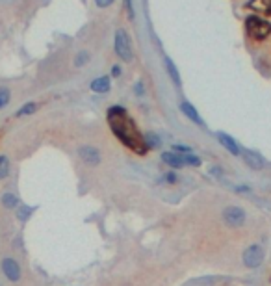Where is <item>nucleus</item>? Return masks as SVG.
I'll return each instance as SVG.
<instances>
[{
  "label": "nucleus",
  "instance_id": "nucleus-1",
  "mask_svg": "<svg viewBox=\"0 0 271 286\" xmlns=\"http://www.w3.org/2000/svg\"><path fill=\"white\" fill-rule=\"evenodd\" d=\"M108 121H110L111 128L115 132V136L125 143V145L132 147L136 152H145V145H143V140L136 136L134 125L132 121L126 117V110L121 106H113L108 110Z\"/></svg>",
  "mask_w": 271,
  "mask_h": 286
},
{
  "label": "nucleus",
  "instance_id": "nucleus-2",
  "mask_svg": "<svg viewBox=\"0 0 271 286\" xmlns=\"http://www.w3.org/2000/svg\"><path fill=\"white\" fill-rule=\"evenodd\" d=\"M113 45H115V52L117 56L123 60V62H132L134 60V50H132V41H130V35H128V32L123 28H119L115 32V41H113Z\"/></svg>",
  "mask_w": 271,
  "mask_h": 286
},
{
  "label": "nucleus",
  "instance_id": "nucleus-3",
  "mask_svg": "<svg viewBox=\"0 0 271 286\" xmlns=\"http://www.w3.org/2000/svg\"><path fill=\"white\" fill-rule=\"evenodd\" d=\"M264 258H266V253L260 243H253L249 247H245V251L242 253V262L243 266L249 268V270H257L264 264Z\"/></svg>",
  "mask_w": 271,
  "mask_h": 286
},
{
  "label": "nucleus",
  "instance_id": "nucleus-4",
  "mask_svg": "<svg viewBox=\"0 0 271 286\" xmlns=\"http://www.w3.org/2000/svg\"><path fill=\"white\" fill-rule=\"evenodd\" d=\"M221 218H223V221H225V225L238 228V227H242V225H245L247 214H245V210L240 208V206L230 204V206H225V208H223Z\"/></svg>",
  "mask_w": 271,
  "mask_h": 286
},
{
  "label": "nucleus",
  "instance_id": "nucleus-5",
  "mask_svg": "<svg viewBox=\"0 0 271 286\" xmlns=\"http://www.w3.org/2000/svg\"><path fill=\"white\" fill-rule=\"evenodd\" d=\"M0 270H2V275H4L10 282H19L21 277H23L21 264L11 257L2 258V262H0Z\"/></svg>",
  "mask_w": 271,
  "mask_h": 286
},
{
  "label": "nucleus",
  "instance_id": "nucleus-6",
  "mask_svg": "<svg viewBox=\"0 0 271 286\" xmlns=\"http://www.w3.org/2000/svg\"><path fill=\"white\" fill-rule=\"evenodd\" d=\"M247 32L255 39H264L271 34V25L267 21L258 19V17H249L247 19Z\"/></svg>",
  "mask_w": 271,
  "mask_h": 286
},
{
  "label": "nucleus",
  "instance_id": "nucleus-7",
  "mask_svg": "<svg viewBox=\"0 0 271 286\" xmlns=\"http://www.w3.org/2000/svg\"><path fill=\"white\" fill-rule=\"evenodd\" d=\"M78 156H80V160L87 165H99L101 164V160H102L101 150H99L97 147H93V145L78 147Z\"/></svg>",
  "mask_w": 271,
  "mask_h": 286
},
{
  "label": "nucleus",
  "instance_id": "nucleus-8",
  "mask_svg": "<svg viewBox=\"0 0 271 286\" xmlns=\"http://www.w3.org/2000/svg\"><path fill=\"white\" fill-rule=\"evenodd\" d=\"M240 155L243 156V162H245L251 169H262L264 165H266V162H264V158H262V155H258L257 150H249V149H243Z\"/></svg>",
  "mask_w": 271,
  "mask_h": 286
},
{
  "label": "nucleus",
  "instance_id": "nucleus-9",
  "mask_svg": "<svg viewBox=\"0 0 271 286\" xmlns=\"http://www.w3.org/2000/svg\"><path fill=\"white\" fill-rule=\"evenodd\" d=\"M180 112L184 113L186 117H188L189 121L191 123H195V125H199L201 128H206V123L201 119V116H199V112L195 110V106L193 104H189L188 101H182L180 102Z\"/></svg>",
  "mask_w": 271,
  "mask_h": 286
},
{
  "label": "nucleus",
  "instance_id": "nucleus-10",
  "mask_svg": "<svg viewBox=\"0 0 271 286\" xmlns=\"http://www.w3.org/2000/svg\"><path fill=\"white\" fill-rule=\"evenodd\" d=\"M218 141L223 145V149H227L233 156H240V152H242V149H240V145L236 143V140H234L233 136L225 134V132H218Z\"/></svg>",
  "mask_w": 271,
  "mask_h": 286
},
{
  "label": "nucleus",
  "instance_id": "nucleus-11",
  "mask_svg": "<svg viewBox=\"0 0 271 286\" xmlns=\"http://www.w3.org/2000/svg\"><path fill=\"white\" fill-rule=\"evenodd\" d=\"M162 160H164V164H167L169 167H173V169H180V167H184V160H182V155H177V152H164L162 155Z\"/></svg>",
  "mask_w": 271,
  "mask_h": 286
},
{
  "label": "nucleus",
  "instance_id": "nucleus-12",
  "mask_svg": "<svg viewBox=\"0 0 271 286\" xmlns=\"http://www.w3.org/2000/svg\"><path fill=\"white\" fill-rule=\"evenodd\" d=\"M164 63H165V71H167L169 78L173 80V84H175L177 87H180V86H182V80H180V73H179V69L175 67L173 60H171L169 56H165V58H164Z\"/></svg>",
  "mask_w": 271,
  "mask_h": 286
},
{
  "label": "nucleus",
  "instance_id": "nucleus-13",
  "mask_svg": "<svg viewBox=\"0 0 271 286\" xmlns=\"http://www.w3.org/2000/svg\"><path fill=\"white\" fill-rule=\"evenodd\" d=\"M89 87H91V91H95V93H108L111 87V80H110V77H99L93 80Z\"/></svg>",
  "mask_w": 271,
  "mask_h": 286
},
{
  "label": "nucleus",
  "instance_id": "nucleus-14",
  "mask_svg": "<svg viewBox=\"0 0 271 286\" xmlns=\"http://www.w3.org/2000/svg\"><path fill=\"white\" fill-rule=\"evenodd\" d=\"M0 203H2V206H4V208L15 210L21 204V199L15 194H11V192H6V194L0 197Z\"/></svg>",
  "mask_w": 271,
  "mask_h": 286
},
{
  "label": "nucleus",
  "instance_id": "nucleus-15",
  "mask_svg": "<svg viewBox=\"0 0 271 286\" xmlns=\"http://www.w3.org/2000/svg\"><path fill=\"white\" fill-rule=\"evenodd\" d=\"M143 145H145L147 149H160L162 140L158 134H154V132H147L145 136H143Z\"/></svg>",
  "mask_w": 271,
  "mask_h": 286
},
{
  "label": "nucleus",
  "instance_id": "nucleus-16",
  "mask_svg": "<svg viewBox=\"0 0 271 286\" xmlns=\"http://www.w3.org/2000/svg\"><path fill=\"white\" fill-rule=\"evenodd\" d=\"M10 171H11L10 158L6 155H0V180L8 179V177H10Z\"/></svg>",
  "mask_w": 271,
  "mask_h": 286
},
{
  "label": "nucleus",
  "instance_id": "nucleus-17",
  "mask_svg": "<svg viewBox=\"0 0 271 286\" xmlns=\"http://www.w3.org/2000/svg\"><path fill=\"white\" fill-rule=\"evenodd\" d=\"M17 219H19V221H23V223H25L26 219L30 218V216H32V214H34V206H26V204H19V206H17Z\"/></svg>",
  "mask_w": 271,
  "mask_h": 286
},
{
  "label": "nucleus",
  "instance_id": "nucleus-18",
  "mask_svg": "<svg viewBox=\"0 0 271 286\" xmlns=\"http://www.w3.org/2000/svg\"><path fill=\"white\" fill-rule=\"evenodd\" d=\"M37 112V104L35 102H26L25 106H21L17 110V117H25V116H32V113Z\"/></svg>",
  "mask_w": 271,
  "mask_h": 286
},
{
  "label": "nucleus",
  "instance_id": "nucleus-19",
  "mask_svg": "<svg viewBox=\"0 0 271 286\" xmlns=\"http://www.w3.org/2000/svg\"><path fill=\"white\" fill-rule=\"evenodd\" d=\"M10 99H11L10 89L8 87H0V110L10 104Z\"/></svg>",
  "mask_w": 271,
  "mask_h": 286
},
{
  "label": "nucleus",
  "instance_id": "nucleus-20",
  "mask_svg": "<svg viewBox=\"0 0 271 286\" xmlns=\"http://www.w3.org/2000/svg\"><path fill=\"white\" fill-rule=\"evenodd\" d=\"M182 160H184V165H193V167H199V165H201V158L195 156V155H191V152L182 155Z\"/></svg>",
  "mask_w": 271,
  "mask_h": 286
},
{
  "label": "nucleus",
  "instance_id": "nucleus-21",
  "mask_svg": "<svg viewBox=\"0 0 271 286\" xmlns=\"http://www.w3.org/2000/svg\"><path fill=\"white\" fill-rule=\"evenodd\" d=\"M87 62H89V52H86V50L78 52L76 58H74V65H76V67H82V65H86Z\"/></svg>",
  "mask_w": 271,
  "mask_h": 286
},
{
  "label": "nucleus",
  "instance_id": "nucleus-22",
  "mask_svg": "<svg viewBox=\"0 0 271 286\" xmlns=\"http://www.w3.org/2000/svg\"><path fill=\"white\" fill-rule=\"evenodd\" d=\"M113 2H115V0H95L97 8H101V10H104V8H108V6H111Z\"/></svg>",
  "mask_w": 271,
  "mask_h": 286
},
{
  "label": "nucleus",
  "instance_id": "nucleus-23",
  "mask_svg": "<svg viewBox=\"0 0 271 286\" xmlns=\"http://www.w3.org/2000/svg\"><path fill=\"white\" fill-rule=\"evenodd\" d=\"M173 150H177V152H182V155H186V152H189V147L188 145H179V143H175L173 145Z\"/></svg>",
  "mask_w": 271,
  "mask_h": 286
},
{
  "label": "nucleus",
  "instance_id": "nucleus-24",
  "mask_svg": "<svg viewBox=\"0 0 271 286\" xmlns=\"http://www.w3.org/2000/svg\"><path fill=\"white\" fill-rule=\"evenodd\" d=\"M134 91H136V95H143V84L141 82H138L134 86Z\"/></svg>",
  "mask_w": 271,
  "mask_h": 286
},
{
  "label": "nucleus",
  "instance_id": "nucleus-25",
  "mask_svg": "<svg viewBox=\"0 0 271 286\" xmlns=\"http://www.w3.org/2000/svg\"><path fill=\"white\" fill-rule=\"evenodd\" d=\"M126 11H128V15H130V19L134 17V10H132V2L130 0H126Z\"/></svg>",
  "mask_w": 271,
  "mask_h": 286
},
{
  "label": "nucleus",
  "instance_id": "nucleus-26",
  "mask_svg": "<svg viewBox=\"0 0 271 286\" xmlns=\"http://www.w3.org/2000/svg\"><path fill=\"white\" fill-rule=\"evenodd\" d=\"M165 180H167V182H175V180H177V177H175V173H167V175H165Z\"/></svg>",
  "mask_w": 271,
  "mask_h": 286
},
{
  "label": "nucleus",
  "instance_id": "nucleus-27",
  "mask_svg": "<svg viewBox=\"0 0 271 286\" xmlns=\"http://www.w3.org/2000/svg\"><path fill=\"white\" fill-rule=\"evenodd\" d=\"M210 173L216 175V177H221V169H219V167H212V169H210Z\"/></svg>",
  "mask_w": 271,
  "mask_h": 286
},
{
  "label": "nucleus",
  "instance_id": "nucleus-28",
  "mask_svg": "<svg viewBox=\"0 0 271 286\" xmlns=\"http://www.w3.org/2000/svg\"><path fill=\"white\" fill-rule=\"evenodd\" d=\"M111 73H113V77H119V74H121V67H119V65H115V67H113V71H111Z\"/></svg>",
  "mask_w": 271,
  "mask_h": 286
}]
</instances>
